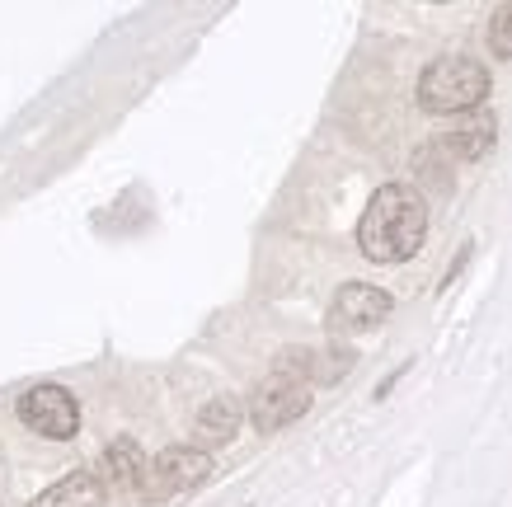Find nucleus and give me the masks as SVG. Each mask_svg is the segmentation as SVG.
Wrapping results in <instances>:
<instances>
[{
  "label": "nucleus",
  "instance_id": "f03ea898",
  "mask_svg": "<svg viewBox=\"0 0 512 507\" xmlns=\"http://www.w3.org/2000/svg\"><path fill=\"white\" fill-rule=\"evenodd\" d=\"M489 99V71L475 57H437L419 76V104L428 113H475Z\"/></svg>",
  "mask_w": 512,
  "mask_h": 507
},
{
  "label": "nucleus",
  "instance_id": "0eeeda50",
  "mask_svg": "<svg viewBox=\"0 0 512 507\" xmlns=\"http://www.w3.org/2000/svg\"><path fill=\"white\" fill-rule=\"evenodd\" d=\"M353 362L357 357L348 348H287L278 357V371H287V376H296V381H306V385H329V381H339V376H348Z\"/></svg>",
  "mask_w": 512,
  "mask_h": 507
},
{
  "label": "nucleus",
  "instance_id": "423d86ee",
  "mask_svg": "<svg viewBox=\"0 0 512 507\" xmlns=\"http://www.w3.org/2000/svg\"><path fill=\"white\" fill-rule=\"evenodd\" d=\"M390 292L372 287V282H343L339 296L329 301V329L334 334H367L390 320Z\"/></svg>",
  "mask_w": 512,
  "mask_h": 507
},
{
  "label": "nucleus",
  "instance_id": "f8f14e48",
  "mask_svg": "<svg viewBox=\"0 0 512 507\" xmlns=\"http://www.w3.org/2000/svg\"><path fill=\"white\" fill-rule=\"evenodd\" d=\"M489 52L498 62H512V0L489 15Z\"/></svg>",
  "mask_w": 512,
  "mask_h": 507
},
{
  "label": "nucleus",
  "instance_id": "20e7f679",
  "mask_svg": "<svg viewBox=\"0 0 512 507\" xmlns=\"http://www.w3.org/2000/svg\"><path fill=\"white\" fill-rule=\"evenodd\" d=\"M245 409H249V423L264 432V437H273V432L292 428L296 418L311 409V385L273 367L264 381L254 385V395L245 400Z\"/></svg>",
  "mask_w": 512,
  "mask_h": 507
},
{
  "label": "nucleus",
  "instance_id": "f257e3e1",
  "mask_svg": "<svg viewBox=\"0 0 512 507\" xmlns=\"http://www.w3.org/2000/svg\"><path fill=\"white\" fill-rule=\"evenodd\" d=\"M428 235V202L409 184H381L357 221V249L372 263H409Z\"/></svg>",
  "mask_w": 512,
  "mask_h": 507
},
{
  "label": "nucleus",
  "instance_id": "9d476101",
  "mask_svg": "<svg viewBox=\"0 0 512 507\" xmlns=\"http://www.w3.org/2000/svg\"><path fill=\"white\" fill-rule=\"evenodd\" d=\"M29 507H104V479L94 470H71L52 489L38 493Z\"/></svg>",
  "mask_w": 512,
  "mask_h": 507
},
{
  "label": "nucleus",
  "instance_id": "9b49d317",
  "mask_svg": "<svg viewBox=\"0 0 512 507\" xmlns=\"http://www.w3.org/2000/svg\"><path fill=\"white\" fill-rule=\"evenodd\" d=\"M146 451L137 446V437H113L104 446V479L113 489H141V475H146Z\"/></svg>",
  "mask_w": 512,
  "mask_h": 507
},
{
  "label": "nucleus",
  "instance_id": "6e6552de",
  "mask_svg": "<svg viewBox=\"0 0 512 507\" xmlns=\"http://www.w3.org/2000/svg\"><path fill=\"white\" fill-rule=\"evenodd\" d=\"M245 404L235 395H217V400L202 404V414L193 418V446L198 451H212V446H226L240 437V423H245Z\"/></svg>",
  "mask_w": 512,
  "mask_h": 507
},
{
  "label": "nucleus",
  "instance_id": "39448f33",
  "mask_svg": "<svg viewBox=\"0 0 512 507\" xmlns=\"http://www.w3.org/2000/svg\"><path fill=\"white\" fill-rule=\"evenodd\" d=\"M19 423L38 437H52V442H66L80 432V404L66 385H33L19 395Z\"/></svg>",
  "mask_w": 512,
  "mask_h": 507
},
{
  "label": "nucleus",
  "instance_id": "7ed1b4c3",
  "mask_svg": "<svg viewBox=\"0 0 512 507\" xmlns=\"http://www.w3.org/2000/svg\"><path fill=\"white\" fill-rule=\"evenodd\" d=\"M207 479H212V456L207 451H198V446H165L156 461L146 465L137 498L141 503H170V498L198 489Z\"/></svg>",
  "mask_w": 512,
  "mask_h": 507
},
{
  "label": "nucleus",
  "instance_id": "1a4fd4ad",
  "mask_svg": "<svg viewBox=\"0 0 512 507\" xmlns=\"http://www.w3.org/2000/svg\"><path fill=\"white\" fill-rule=\"evenodd\" d=\"M494 132H498L494 113L475 108V113H466V118L451 127V132H442V137H437V151L451 155V160H466V165H470V160H484V155L494 151Z\"/></svg>",
  "mask_w": 512,
  "mask_h": 507
}]
</instances>
